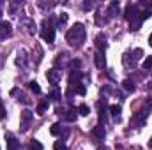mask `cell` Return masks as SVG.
<instances>
[{
    "mask_svg": "<svg viewBox=\"0 0 152 150\" xmlns=\"http://www.w3.org/2000/svg\"><path fill=\"white\" fill-rule=\"evenodd\" d=\"M147 117H149V113H147V111L134 113V115L131 117V127H143V125H145Z\"/></svg>",
    "mask_w": 152,
    "mask_h": 150,
    "instance_id": "277c9868",
    "label": "cell"
},
{
    "mask_svg": "<svg viewBox=\"0 0 152 150\" xmlns=\"http://www.w3.org/2000/svg\"><path fill=\"white\" fill-rule=\"evenodd\" d=\"M78 113H80L81 117H87V115L90 113V110H88L87 104H80V106H78Z\"/></svg>",
    "mask_w": 152,
    "mask_h": 150,
    "instance_id": "ffe728a7",
    "label": "cell"
},
{
    "mask_svg": "<svg viewBox=\"0 0 152 150\" xmlns=\"http://www.w3.org/2000/svg\"><path fill=\"white\" fill-rule=\"evenodd\" d=\"M41 36H42V39L46 41V42H53L55 41V27L48 21V20H44L42 23H41Z\"/></svg>",
    "mask_w": 152,
    "mask_h": 150,
    "instance_id": "3957f363",
    "label": "cell"
},
{
    "mask_svg": "<svg viewBox=\"0 0 152 150\" xmlns=\"http://www.w3.org/2000/svg\"><path fill=\"white\" fill-rule=\"evenodd\" d=\"M149 44H151V46H152V34H151V36H149Z\"/></svg>",
    "mask_w": 152,
    "mask_h": 150,
    "instance_id": "d6a6232c",
    "label": "cell"
},
{
    "mask_svg": "<svg viewBox=\"0 0 152 150\" xmlns=\"http://www.w3.org/2000/svg\"><path fill=\"white\" fill-rule=\"evenodd\" d=\"M142 69H143V71H151V69H152V57H147V58L143 60Z\"/></svg>",
    "mask_w": 152,
    "mask_h": 150,
    "instance_id": "ac0fdd59",
    "label": "cell"
},
{
    "mask_svg": "<svg viewBox=\"0 0 152 150\" xmlns=\"http://www.w3.org/2000/svg\"><path fill=\"white\" fill-rule=\"evenodd\" d=\"M124 16L131 23V32L140 28V25H142V12H140V9H138L136 4H127L126 11H124Z\"/></svg>",
    "mask_w": 152,
    "mask_h": 150,
    "instance_id": "7a4b0ae2",
    "label": "cell"
},
{
    "mask_svg": "<svg viewBox=\"0 0 152 150\" xmlns=\"http://www.w3.org/2000/svg\"><path fill=\"white\" fill-rule=\"evenodd\" d=\"M75 88H76V92H78L80 95H85V94H87V88H85V85H83V83H78Z\"/></svg>",
    "mask_w": 152,
    "mask_h": 150,
    "instance_id": "7402d4cb",
    "label": "cell"
},
{
    "mask_svg": "<svg viewBox=\"0 0 152 150\" xmlns=\"http://www.w3.org/2000/svg\"><path fill=\"white\" fill-rule=\"evenodd\" d=\"M50 134H51V136H60V134H62V125H60V124H53V125L50 127Z\"/></svg>",
    "mask_w": 152,
    "mask_h": 150,
    "instance_id": "5bb4252c",
    "label": "cell"
},
{
    "mask_svg": "<svg viewBox=\"0 0 152 150\" xmlns=\"http://www.w3.org/2000/svg\"><path fill=\"white\" fill-rule=\"evenodd\" d=\"M46 110H48V101H42V103H39V104H37V110H36V113H37V115H44V113H46Z\"/></svg>",
    "mask_w": 152,
    "mask_h": 150,
    "instance_id": "2e32d148",
    "label": "cell"
},
{
    "mask_svg": "<svg viewBox=\"0 0 152 150\" xmlns=\"http://www.w3.org/2000/svg\"><path fill=\"white\" fill-rule=\"evenodd\" d=\"M64 118H66L67 122H75V120H76V110H75V108H71L69 111L64 115Z\"/></svg>",
    "mask_w": 152,
    "mask_h": 150,
    "instance_id": "e0dca14e",
    "label": "cell"
},
{
    "mask_svg": "<svg viewBox=\"0 0 152 150\" xmlns=\"http://www.w3.org/2000/svg\"><path fill=\"white\" fill-rule=\"evenodd\" d=\"M122 87H124L127 92H134V90H136V85H134V81H133V79H129V78L122 81Z\"/></svg>",
    "mask_w": 152,
    "mask_h": 150,
    "instance_id": "4fadbf2b",
    "label": "cell"
},
{
    "mask_svg": "<svg viewBox=\"0 0 152 150\" xmlns=\"http://www.w3.org/2000/svg\"><path fill=\"white\" fill-rule=\"evenodd\" d=\"M53 149H55V150H67V147H66V143H64V141L60 140V141H55Z\"/></svg>",
    "mask_w": 152,
    "mask_h": 150,
    "instance_id": "cb8c5ba5",
    "label": "cell"
},
{
    "mask_svg": "<svg viewBox=\"0 0 152 150\" xmlns=\"http://www.w3.org/2000/svg\"><path fill=\"white\" fill-rule=\"evenodd\" d=\"M16 64H18V66H21V67H25V66H27V55H25V51H20V53H18Z\"/></svg>",
    "mask_w": 152,
    "mask_h": 150,
    "instance_id": "9a60e30c",
    "label": "cell"
},
{
    "mask_svg": "<svg viewBox=\"0 0 152 150\" xmlns=\"http://www.w3.org/2000/svg\"><path fill=\"white\" fill-rule=\"evenodd\" d=\"M96 44H97L99 51H101V53H104V50H106V37H104L103 34H99V36L96 37Z\"/></svg>",
    "mask_w": 152,
    "mask_h": 150,
    "instance_id": "8fae6325",
    "label": "cell"
},
{
    "mask_svg": "<svg viewBox=\"0 0 152 150\" xmlns=\"http://www.w3.org/2000/svg\"><path fill=\"white\" fill-rule=\"evenodd\" d=\"M83 9H85V11L94 9V2H88V0H87V2H83Z\"/></svg>",
    "mask_w": 152,
    "mask_h": 150,
    "instance_id": "83f0119b",
    "label": "cell"
},
{
    "mask_svg": "<svg viewBox=\"0 0 152 150\" xmlns=\"http://www.w3.org/2000/svg\"><path fill=\"white\" fill-rule=\"evenodd\" d=\"M32 118H34V113H32V111L25 110V111L21 113V133H27V131H28Z\"/></svg>",
    "mask_w": 152,
    "mask_h": 150,
    "instance_id": "52a82bcc",
    "label": "cell"
},
{
    "mask_svg": "<svg viewBox=\"0 0 152 150\" xmlns=\"http://www.w3.org/2000/svg\"><path fill=\"white\" fill-rule=\"evenodd\" d=\"M67 18H69V16H67V12H62V14H60V18H58V25H60V27H62V25H66Z\"/></svg>",
    "mask_w": 152,
    "mask_h": 150,
    "instance_id": "4316f807",
    "label": "cell"
},
{
    "mask_svg": "<svg viewBox=\"0 0 152 150\" xmlns=\"http://www.w3.org/2000/svg\"><path fill=\"white\" fill-rule=\"evenodd\" d=\"M5 117V110H4V106H2V99H0V118H4Z\"/></svg>",
    "mask_w": 152,
    "mask_h": 150,
    "instance_id": "f546056e",
    "label": "cell"
},
{
    "mask_svg": "<svg viewBox=\"0 0 152 150\" xmlns=\"http://www.w3.org/2000/svg\"><path fill=\"white\" fill-rule=\"evenodd\" d=\"M51 99H53V101H60V94H58V90H53V92H51Z\"/></svg>",
    "mask_w": 152,
    "mask_h": 150,
    "instance_id": "f1b7e54d",
    "label": "cell"
},
{
    "mask_svg": "<svg viewBox=\"0 0 152 150\" xmlns=\"http://www.w3.org/2000/svg\"><path fill=\"white\" fill-rule=\"evenodd\" d=\"M108 14H110V18H115V16L120 14V4H118L117 0L110 2V5H108Z\"/></svg>",
    "mask_w": 152,
    "mask_h": 150,
    "instance_id": "ba28073f",
    "label": "cell"
},
{
    "mask_svg": "<svg viewBox=\"0 0 152 150\" xmlns=\"http://www.w3.org/2000/svg\"><path fill=\"white\" fill-rule=\"evenodd\" d=\"M133 55H134V57H133L134 60H140V58L143 57V50H140V48H136V50L133 51Z\"/></svg>",
    "mask_w": 152,
    "mask_h": 150,
    "instance_id": "d4e9b609",
    "label": "cell"
},
{
    "mask_svg": "<svg viewBox=\"0 0 152 150\" xmlns=\"http://www.w3.org/2000/svg\"><path fill=\"white\" fill-rule=\"evenodd\" d=\"M149 147H151V149H152V138H151V141H149Z\"/></svg>",
    "mask_w": 152,
    "mask_h": 150,
    "instance_id": "836d02e7",
    "label": "cell"
},
{
    "mask_svg": "<svg viewBox=\"0 0 152 150\" xmlns=\"http://www.w3.org/2000/svg\"><path fill=\"white\" fill-rule=\"evenodd\" d=\"M110 111H112L113 117H120V111H122V110H120L118 104H113V106H110Z\"/></svg>",
    "mask_w": 152,
    "mask_h": 150,
    "instance_id": "44dd1931",
    "label": "cell"
},
{
    "mask_svg": "<svg viewBox=\"0 0 152 150\" xmlns=\"http://www.w3.org/2000/svg\"><path fill=\"white\" fill-rule=\"evenodd\" d=\"M12 36V25L9 21H0V41H5Z\"/></svg>",
    "mask_w": 152,
    "mask_h": 150,
    "instance_id": "8992f818",
    "label": "cell"
},
{
    "mask_svg": "<svg viewBox=\"0 0 152 150\" xmlns=\"http://www.w3.org/2000/svg\"><path fill=\"white\" fill-rule=\"evenodd\" d=\"M60 78H62V71L57 69V67H53V69H50V71L46 73V79H48V83H51V85H58Z\"/></svg>",
    "mask_w": 152,
    "mask_h": 150,
    "instance_id": "5b68a950",
    "label": "cell"
},
{
    "mask_svg": "<svg viewBox=\"0 0 152 150\" xmlns=\"http://www.w3.org/2000/svg\"><path fill=\"white\" fill-rule=\"evenodd\" d=\"M94 64H96V67L103 69V67H104V53L97 51V53L94 55Z\"/></svg>",
    "mask_w": 152,
    "mask_h": 150,
    "instance_id": "30bf717a",
    "label": "cell"
},
{
    "mask_svg": "<svg viewBox=\"0 0 152 150\" xmlns=\"http://www.w3.org/2000/svg\"><path fill=\"white\" fill-rule=\"evenodd\" d=\"M80 66H81V62H80V60H76V58H73V60H71V64H69L71 71H76V69H78Z\"/></svg>",
    "mask_w": 152,
    "mask_h": 150,
    "instance_id": "484cf974",
    "label": "cell"
},
{
    "mask_svg": "<svg viewBox=\"0 0 152 150\" xmlns=\"http://www.w3.org/2000/svg\"><path fill=\"white\" fill-rule=\"evenodd\" d=\"M104 134H106V131H104V125H101V124H97L92 129V136L97 138V140H104Z\"/></svg>",
    "mask_w": 152,
    "mask_h": 150,
    "instance_id": "9c48e42d",
    "label": "cell"
},
{
    "mask_svg": "<svg viewBox=\"0 0 152 150\" xmlns=\"http://www.w3.org/2000/svg\"><path fill=\"white\" fill-rule=\"evenodd\" d=\"M30 150H42V145L39 143L37 140H32L30 141Z\"/></svg>",
    "mask_w": 152,
    "mask_h": 150,
    "instance_id": "603a6c76",
    "label": "cell"
},
{
    "mask_svg": "<svg viewBox=\"0 0 152 150\" xmlns=\"http://www.w3.org/2000/svg\"><path fill=\"white\" fill-rule=\"evenodd\" d=\"M151 74H152V69H151Z\"/></svg>",
    "mask_w": 152,
    "mask_h": 150,
    "instance_id": "e575fe53",
    "label": "cell"
},
{
    "mask_svg": "<svg viewBox=\"0 0 152 150\" xmlns=\"http://www.w3.org/2000/svg\"><path fill=\"white\" fill-rule=\"evenodd\" d=\"M97 150H110V149H106V147H103V145H99V147H97Z\"/></svg>",
    "mask_w": 152,
    "mask_h": 150,
    "instance_id": "1f68e13d",
    "label": "cell"
},
{
    "mask_svg": "<svg viewBox=\"0 0 152 150\" xmlns=\"http://www.w3.org/2000/svg\"><path fill=\"white\" fill-rule=\"evenodd\" d=\"M147 103H149L147 106H149V108H151V110H152V97H149V101H147Z\"/></svg>",
    "mask_w": 152,
    "mask_h": 150,
    "instance_id": "4dcf8cb0",
    "label": "cell"
},
{
    "mask_svg": "<svg viewBox=\"0 0 152 150\" xmlns=\"http://www.w3.org/2000/svg\"><path fill=\"white\" fill-rule=\"evenodd\" d=\"M85 37H87V32H85V27L81 25V23H75L71 28H69V32H67V42L71 44V46H76V48H80L83 42H85Z\"/></svg>",
    "mask_w": 152,
    "mask_h": 150,
    "instance_id": "6da1fadb",
    "label": "cell"
},
{
    "mask_svg": "<svg viewBox=\"0 0 152 150\" xmlns=\"http://www.w3.org/2000/svg\"><path fill=\"white\" fill-rule=\"evenodd\" d=\"M7 150H20V141L14 136H9L7 138Z\"/></svg>",
    "mask_w": 152,
    "mask_h": 150,
    "instance_id": "7c38bea8",
    "label": "cell"
},
{
    "mask_svg": "<svg viewBox=\"0 0 152 150\" xmlns=\"http://www.w3.org/2000/svg\"><path fill=\"white\" fill-rule=\"evenodd\" d=\"M28 88H30L34 94H41V87H39L37 81H30V83H28Z\"/></svg>",
    "mask_w": 152,
    "mask_h": 150,
    "instance_id": "d6986e66",
    "label": "cell"
}]
</instances>
